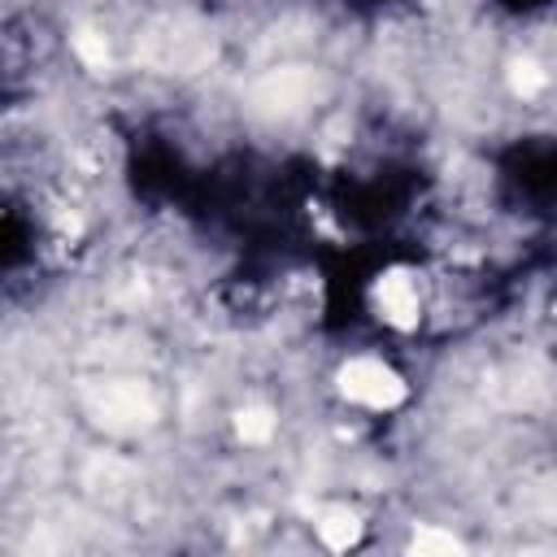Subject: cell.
<instances>
[{
  "label": "cell",
  "instance_id": "6da1fadb",
  "mask_svg": "<svg viewBox=\"0 0 557 557\" xmlns=\"http://www.w3.org/2000/svg\"><path fill=\"white\" fill-rule=\"evenodd\" d=\"M335 383H339V396L348 405H361V409H374V413L396 409L405 400V392H409L405 379L387 361H379V357H352V361H344Z\"/></svg>",
  "mask_w": 557,
  "mask_h": 557
},
{
  "label": "cell",
  "instance_id": "7a4b0ae2",
  "mask_svg": "<svg viewBox=\"0 0 557 557\" xmlns=\"http://www.w3.org/2000/svg\"><path fill=\"white\" fill-rule=\"evenodd\" d=\"M370 300H374V313L396 331H413L422 322V287L409 270L379 274L374 287H370Z\"/></svg>",
  "mask_w": 557,
  "mask_h": 557
},
{
  "label": "cell",
  "instance_id": "3957f363",
  "mask_svg": "<svg viewBox=\"0 0 557 557\" xmlns=\"http://www.w3.org/2000/svg\"><path fill=\"white\" fill-rule=\"evenodd\" d=\"M318 540L326 544V548H335V553H344V548H352L357 540H361V518L348 509V505H331V509H322L318 513Z\"/></svg>",
  "mask_w": 557,
  "mask_h": 557
},
{
  "label": "cell",
  "instance_id": "277c9868",
  "mask_svg": "<svg viewBox=\"0 0 557 557\" xmlns=\"http://www.w3.org/2000/svg\"><path fill=\"white\" fill-rule=\"evenodd\" d=\"M235 431L244 444H265L274 435V413L270 409H239L235 413Z\"/></svg>",
  "mask_w": 557,
  "mask_h": 557
},
{
  "label": "cell",
  "instance_id": "5b68a950",
  "mask_svg": "<svg viewBox=\"0 0 557 557\" xmlns=\"http://www.w3.org/2000/svg\"><path fill=\"white\" fill-rule=\"evenodd\" d=\"M74 57H78L87 70H104V61H109V44H104V35H96V30H78V35H74Z\"/></svg>",
  "mask_w": 557,
  "mask_h": 557
},
{
  "label": "cell",
  "instance_id": "8992f818",
  "mask_svg": "<svg viewBox=\"0 0 557 557\" xmlns=\"http://www.w3.org/2000/svg\"><path fill=\"white\" fill-rule=\"evenodd\" d=\"M509 83H513V91H518L522 100H531L548 78H544V70H540L535 61H518V65L509 70Z\"/></svg>",
  "mask_w": 557,
  "mask_h": 557
},
{
  "label": "cell",
  "instance_id": "52a82bcc",
  "mask_svg": "<svg viewBox=\"0 0 557 557\" xmlns=\"http://www.w3.org/2000/svg\"><path fill=\"white\" fill-rule=\"evenodd\" d=\"M413 548L418 553H461V540L453 531H435V527H422L413 535Z\"/></svg>",
  "mask_w": 557,
  "mask_h": 557
}]
</instances>
